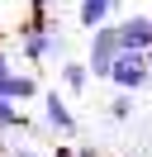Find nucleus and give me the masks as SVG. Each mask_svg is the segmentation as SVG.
I'll return each mask as SVG.
<instances>
[{
  "label": "nucleus",
  "instance_id": "f257e3e1",
  "mask_svg": "<svg viewBox=\"0 0 152 157\" xmlns=\"http://www.w3.org/2000/svg\"><path fill=\"white\" fill-rule=\"evenodd\" d=\"M95 38H90V57H86V67H90V76H109V62L119 57V24H100V29H90Z\"/></svg>",
  "mask_w": 152,
  "mask_h": 157
},
{
  "label": "nucleus",
  "instance_id": "f03ea898",
  "mask_svg": "<svg viewBox=\"0 0 152 157\" xmlns=\"http://www.w3.org/2000/svg\"><path fill=\"white\" fill-rule=\"evenodd\" d=\"M104 81H114V86L119 90H133V95H138L142 86H147V57H142V52H119V57L109 62V76Z\"/></svg>",
  "mask_w": 152,
  "mask_h": 157
},
{
  "label": "nucleus",
  "instance_id": "7ed1b4c3",
  "mask_svg": "<svg viewBox=\"0 0 152 157\" xmlns=\"http://www.w3.org/2000/svg\"><path fill=\"white\" fill-rule=\"evenodd\" d=\"M119 48L124 52H147L152 48V19L147 14H128L119 24Z\"/></svg>",
  "mask_w": 152,
  "mask_h": 157
},
{
  "label": "nucleus",
  "instance_id": "20e7f679",
  "mask_svg": "<svg viewBox=\"0 0 152 157\" xmlns=\"http://www.w3.org/2000/svg\"><path fill=\"white\" fill-rule=\"evenodd\" d=\"M43 114H48V128H57V133H76V114L66 109V100L57 95V90L43 95Z\"/></svg>",
  "mask_w": 152,
  "mask_h": 157
},
{
  "label": "nucleus",
  "instance_id": "39448f33",
  "mask_svg": "<svg viewBox=\"0 0 152 157\" xmlns=\"http://www.w3.org/2000/svg\"><path fill=\"white\" fill-rule=\"evenodd\" d=\"M33 81H28V76H14V67H10V57H5V52H0V95H5V100H24V95H33Z\"/></svg>",
  "mask_w": 152,
  "mask_h": 157
},
{
  "label": "nucleus",
  "instance_id": "423d86ee",
  "mask_svg": "<svg viewBox=\"0 0 152 157\" xmlns=\"http://www.w3.org/2000/svg\"><path fill=\"white\" fill-rule=\"evenodd\" d=\"M114 10H119V0H81L76 24H81V29H100V24H109Z\"/></svg>",
  "mask_w": 152,
  "mask_h": 157
},
{
  "label": "nucleus",
  "instance_id": "0eeeda50",
  "mask_svg": "<svg viewBox=\"0 0 152 157\" xmlns=\"http://www.w3.org/2000/svg\"><path fill=\"white\" fill-rule=\"evenodd\" d=\"M86 81H90V67L86 62H62V86L66 90H86Z\"/></svg>",
  "mask_w": 152,
  "mask_h": 157
},
{
  "label": "nucleus",
  "instance_id": "6e6552de",
  "mask_svg": "<svg viewBox=\"0 0 152 157\" xmlns=\"http://www.w3.org/2000/svg\"><path fill=\"white\" fill-rule=\"evenodd\" d=\"M109 119H114V124L133 119V90H119V95H114V105H109Z\"/></svg>",
  "mask_w": 152,
  "mask_h": 157
},
{
  "label": "nucleus",
  "instance_id": "1a4fd4ad",
  "mask_svg": "<svg viewBox=\"0 0 152 157\" xmlns=\"http://www.w3.org/2000/svg\"><path fill=\"white\" fill-rule=\"evenodd\" d=\"M14 124H24V114L14 109V100H5V95H0V128H14Z\"/></svg>",
  "mask_w": 152,
  "mask_h": 157
},
{
  "label": "nucleus",
  "instance_id": "9d476101",
  "mask_svg": "<svg viewBox=\"0 0 152 157\" xmlns=\"http://www.w3.org/2000/svg\"><path fill=\"white\" fill-rule=\"evenodd\" d=\"M57 157H95V147H62Z\"/></svg>",
  "mask_w": 152,
  "mask_h": 157
},
{
  "label": "nucleus",
  "instance_id": "9b49d317",
  "mask_svg": "<svg viewBox=\"0 0 152 157\" xmlns=\"http://www.w3.org/2000/svg\"><path fill=\"white\" fill-rule=\"evenodd\" d=\"M33 5H38V10H48V5H52V0H33Z\"/></svg>",
  "mask_w": 152,
  "mask_h": 157
},
{
  "label": "nucleus",
  "instance_id": "f8f14e48",
  "mask_svg": "<svg viewBox=\"0 0 152 157\" xmlns=\"http://www.w3.org/2000/svg\"><path fill=\"white\" fill-rule=\"evenodd\" d=\"M19 157H38V152H19Z\"/></svg>",
  "mask_w": 152,
  "mask_h": 157
},
{
  "label": "nucleus",
  "instance_id": "ddd939ff",
  "mask_svg": "<svg viewBox=\"0 0 152 157\" xmlns=\"http://www.w3.org/2000/svg\"><path fill=\"white\" fill-rule=\"evenodd\" d=\"M147 19H152V14H147Z\"/></svg>",
  "mask_w": 152,
  "mask_h": 157
},
{
  "label": "nucleus",
  "instance_id": "4468645a",
  "mask_svg": "<svg viewBox=\"0 0 152 157\" xmlns=\"http://www.w3.org/2000/svg\"><path fill=\"white\" fill-rule=\"evenodd\" d=\"M119 5H124V0H119Z\"/></svg>",
  "mask_w": 152,
  "mask_h": 157
}]
</instances>
